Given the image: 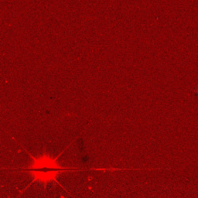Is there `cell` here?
Listing matches in <instances>:
<instances>
[{
	"label": "cell",
	"mask_w": 198,
	"mask_h": 198,
	"mask_svg": "<svg viewBox=\"0 0 198 198\" xmlns=\"http://www.w3.org/2000/svg\"><path fill=\"white\" fill-rule=\"evenodd\" d=\"M195 92H196V95H198V86H197V87H196V89H195Z\"/></svg>",
	"instance_id": "cell-1"
}]
</instances>
